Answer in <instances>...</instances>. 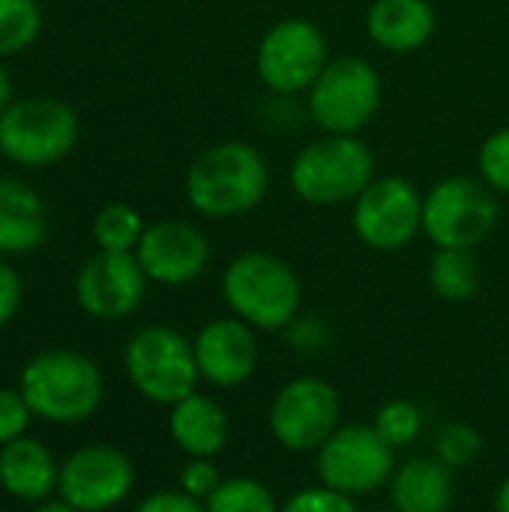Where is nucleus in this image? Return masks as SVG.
<instances>
[{
  "label": "nucleus",
  "instance_id": "25",
  "mask_svg": "<svg viewBox=\"0 0 509 512\" xmlns=\"http://www.w3.org/2000/svg\"><path fill=\"white\" fill-rule=\"evenodd\" d=\"M42 33L39 0H0V60L27 51Z\"/></svg>",
  "mask_w": 509,
  "mask_h": 512
},
{
  "label": "nucleus",
  "instance_id": "29",
  "mask_svg": "<svg viewBox=\"0 0 509 512\" xmlns=\"http://www.w3.org/2000/svg\"><path fill=\"white\" fill-rule=\"evenodd\" d=\"M279 512H360V507L354 498L318 483V486L297 489L291 498L282 501Z\"/></svg>",
  "mask_w": 509,
  "mask_h": 512
},
{
  "label": "nucleus",
  "instance_id": "28",
  "mask_svg": "<svg viewBox=\"0 0 509 512\" xmlns=\"http://www.w3.org/2000/svg\"><path fill=\"white\" fill-rule=\"evenodd\" d=\"M282 333L297 357H321L333 345V327L324 315H297Z\"/></svg>",
  "mask_w": 509,
  "mask_h": 512
},
{
  "label": "nucleus",
  "instance_id": "1",
  "mask_svg": "<svg viewBox=\"0 0 509 512\" xmlns=\"http://www.w3.org/2000/svg\"><path fill=\"white\" fill-rule=\"evenodd\" d=\"M18 390L36 420L51 426H78L102 408L105 375L93 357L75 348H48L24 363Z\"/></svg>",
  "mask_w": 509,
  "mask_h": 512
},
{
  "label": "nucleus",
  "instance_id": "16",
  "mask_svg": "<svg viewBox=\"0 0 509 512\" xmlns=\"http://www.w3.org/2000/svg\"><path fill=\"white\" fill-rule=\"evenodd\" d=\"M255 333H258L255 327H249L246 321L234 315L207 321L192 339L201 381L216 390L243 387L255 375L258 360H261Z\"/></svg>",
  "mask_w": 509,
  "mask_h": 512
},
{
  "label": "nucleus",
  "instance_id": "8",
  "mask_svg": "<svg viewBox=\"0 0 509 512\" xmlns=\"http://www.w3.org/2000/svg\"><path fill=\"white\" fill-rule=\"evenodd\" d=\"M318 483L360 501L387 489L396 471V450L375 432V426L342 423L315 453Z\"/></svg>",
  "mask_w": 509,
  "mask_h": 512
},
{
  "label": "nucleus",
  "instance_id": "32",
  "mask_svg": "<svg viewBox=\"0 0 509 512\" xmlns=\"http://www.w3.org/2000/svg\"><path fill=\"white\" fill-rule=\"evenodd\" d=\"M222 480H225V477H222L216 459H189V462L183 465V471H180V486H177V489L186 492V495L195 498V501H207V498L219 489Z\"/></svg>",
  "mask_w": 509,
  "mask_h": 512
},
{
  "label": "nucleus",
  "instance_id": "23",
  "mask_svg": "<svg viewBox=\"0 0 509 512\" xmlns=\"http://www.w3.org/2000/svg\"><path fill=\"white\" fill-rule=\"evenodd\" d=\"M144 219L135 207L123 201H111L96 210L90 222V234L96 249L102 252H135L144 237Z\"/></svg>",
  "mask_w": 509,
  "mask_h": 512
},
{
  "label": "nucleus",
  "instance_id": "3",
  "mask_svg": "<svg viewBox=\"0 0 509 512\" xmlns=\"http://www.w3.org/2000/svg\"><path fill=\"white\" fill-rule=\"evenodd\" d=\"M222 297L234 318L261 333H282L303 303L300 276L270 252H243L222 273Z\"/></svg>",
  "mask_w": 509,
  "mask_h": 512
},
{
  "label": "nucleus",
  "instance_id": "9",
  "mask_svg": "<svg viewBox=\"0 0 509 512\" xmlns=\"http://www.w3.org/2000/svg\"><path fill=\"white\" fill-rule=\"evenodd\" d=\"M342 426V396L318 375L285 381L267 408V429L288 453H315Z\"/></svg>",
  "mask_w": 509,
  "mask_h": 512
},
{
  "label": "nucleus",
  "instance_id": "7",
  "mask_svg": "<svg viewBox=\"0 0 509 512\" xmlns=\"http://www.w3.org/2000/svg\"><path fill=\"white\" fill-rule=\"evenodd\" d=\"M498 198L486 180L447 177L423 198V234L435 249H477L498 228Z\"/></svg>",
  "mask_w": 509,
  "mask_h": 512
},
{
  "label": "nucleus",
  "instance_id": "31",
  "mask_svg": "<svg viewBox=\"0 0 509 512\" xmlns=\"http://www.w3.org/2000/svg\"><path fill=\"white\" fill-rule=\"evenodd\" d=\"M30 420H33V411L27 399L21 396V390L0 387V447L24 438L30 429Z\"/></svg>",
  "mask_w": 509,
  "mask_h": 512
},
{
  "label": "nucleus",
  "instance_id": "12",
  "mask_svg": "<svg viewBox=\"0 0 509 512\" xmlns=\"http://www.w3.org/2000/svg\"><path fill=\"white\" fill-rule=\"evenodd\" d=\"M351 225L363 246L399 252L423 231V198L408 177L372 180L354 201Z\"/></svg>",
  "mask_w": 509,
  "mask_h": 512
},
{
  "label": "nucleus",
  "instance_id": "5",
  "mask_svg": "<svg viewBox=\"0 0 509 512\" xmlns=\"http://www.w3.org/2000/svg\"><path fill=\"white\" fill-rule=\"evenodd\" d=\"M78 114L54 96H18L0 114V156L18 168H48L78 144Z\"/></svg>",
  "mask_w": 509,
  "mask_h": 512
},
{
  "label": "nucleus",
  "instance_id": "27",
  "mask_svg": "<svg viewBox=\"0 0 509 512\" xmlns=\"http://www.w3.org/2000/svg\"><path fill=\"white\" fill-rule=\"evenodd\" d=\"M435 459L447 465L450 471H465L483 456V435L465 423V420H450L435 432Z\"/></svg>",
  "mask_w": 509,
  "mask_h": 512
},
{
  "label": "nucleus",
  "instance_id": "11",
  "mask_svg": "<svg viewBox=\"0 0 509 512\" xmlns=\"http://www.w3.org/2000/svg\"><path fill=\"white\" fill-rule=\"evenodd\" d=\"M132 459L111 444H84L60 462L57 495L78 512L117 510L135 492Z\"/></svg>",
  "mask_w": 509,
  "mask_h": 512
},
{
  "label": "nucleus",
  "instance_id": "13",
  "mask_svg": "<svg viewBox=\"0 0 509 512\" xmlns=\"http://www.w3.org/2000/svg\"><path fill=\"white\" fill-rule=\"evenodd\" d=\"M255 66L261 81L276 93L309 90L327 66V39L309 18H282L264 33Z\"/></svg>",
  "mask_w": 509,
  "mask_h": 512
},
{
  "label": "nucleus",
  "instance_id": "15",
  "mask_svg": "<svg viewBox=\"0 0 509 512\" xmlns=\"http://www.w3.org/2000/svg\"><path fill=\"white\" fill-rule=\"evenodd\" d=\"M135 258L150 282L180 288L195 282L207 270L210 243L195 225L180 219H162L144 228Z\"/></svg>",
  "mask_w": 509,
  "mask_h": 512
},
{
  "label": "nucleus",
  "instance_id": "30",
  "mask_svg": "<svg viewBox=\"0 0 509 512\" xmlns=\"http://www.w3.org/2000/svg\"><path fill=\"white\" fill-rule=\"evenodd\" d=\"M480 174L495 189L509 195V126L492 132L480 147Z\"/></svg>",
  "mask_w": 509,
  "mask_h": 512
},
{
  "label": "nucleus",
  "instance_id": "14",
  "mask_svg": "<svg viewBox=\"0 0 509 512\" xmlns=\"http://www.w3.org/2000/svg\"><path fill=\"white\" fill-rule=\"evenodd\" d=\"M147 273L135 252H96L75 273V303L96 321H123L147 297Z\"/></svg>",
  "mask_w": 509,
  "mask_h": 512
},
{
  "label": "nucleus",
  "instance_id": "2",
  "mask_svg": "<svg viewBox=\"0 0 509 512\" xmlns=\"http://www.w3.org/2000/svg\"><path fill=\"white\" fill-rule=\"evenodd\" d=\"M267 162L246 141H222L207 147L186 171L183 192L195 213L207 219L243 216L267 195Z\"/></svg>",
  "mask_w": 509,
  "mask_h": 512
},
{
  "label": "nucleus",
  "instance_id": "4",
  "mask_svg": "<svg viewBox=\"0 0 509 512\" xmlns=\"http://www.w3.org/2000/svg\"><path fill=\"white\" fill-rule=\"evenodd\" d=\"M123 372L144 402L162 408L192 396L201 384L192 339L171 324H147L135 330L123 348Z\"/></svg>",
  "mask_w": 509,
  "mask_h": 512
},
{
  "label": "nucleus",
  "instance_id": "38",
  "mask_svg": "<svg viewBox=\"0 0 509 512\" xmlns=\"http://www.w3.org/2000/svg\"><path fill=\"white\" fill-rule=\"evenodd\" d=\"M0 512H9V510H0Z\"/></svg>",
  "mask_w": 509,
  "mask_h": 512
},
{
  "label": "nucleus",
  "instance_id": "22",
  "mask_svg": "<svg viewBox=\"0 0 509 512\" xmlns=\"http://www.w3.org/2000/svg\"><path fill=\"white\" fill-rule=\"evenodd\" d=\"M483 270L474 249H438L429 261V288L447 303H465L477 297Z\"/></svg>",
  "mask_w": 509,
  "mask_h": 512
},
{
  "label": "nucleus",
  "instance_id": "21",
  "mask_svg": "<svg viewBox=\"0 0 509 512\" xmlns=\"http://www.w3.org/2000/svg\"><path fill=\"white\" fill-rule=\"evenodd\" d=\"M435 6L429 0H375L366 12L369 39L393 54H411L435 36Z\"/></svg>",
  "mask_w": 509,
  "mask_h": 512
},
{
  "label": "nucleus",
  "instance_id": "18",
  "mask_svg": "<svg viewBox=\"0 0 509 512\" xmlns=\"http://www.w3.org/2000/svg\"><path fill=\"white\" fill-rule=\"evenodd\" d=\"M387 498L393 512H453L456 507V471L435 456H414L396 465Z\"/></svg>",
  "mask_w": 509,
  "mask_h": 512
},
{
  "label": "nucleus",
  "instance_id": "6",
  "mask_svg": "<svg viewBox=\"0 0 509 512\" xmlns=\"http://www.w3.org/2000/svg\"><path fill=\"white\" fill-rule=\"evenodd\" d=\"M375 180V156L354 135H327L306 144L291 162V189L306 204L336 207L357 201Z\"/></svg>",
  "mask_w": 509,
  "mask_h": 512
},
{
  "label": "nucleus",
  "instance_id": "33",
  "mask_svg": "<svg viewBox=\"0 0 509 512\" xmlns=\"http://www.w3.org/2000/svg\"><path fill=\"white\" fill-rule=\"evenodd\" d=\"M21 297H24V285L18 270L0 255V330L18 315L21 309Z\"/></svg>",
  "mask_w": 509,
  "mask_h": 512
},
{
  "label": "nucleus",
  "instance_id": "35",
  "mask_svg": "<svg viewBox=\"0 0 509 512\" xmlns=\"http://www.w3.org/2000/svg\"><path fill=\"white\" fill-rule=\"evenodd\" d=\"M15 99V90H12V75L6 69V63L0 60V114L6 111V105Z\"/></svg>",
  "mask_w": 509,
  "mask_h": 512
},
{
  "label": "nucleus",
  "instance_id": "39",
  "mask_svg": "<svg viewBox=\"0 0 509 512\" xmlns=\"http://www.w3.org/2000/svg\"><path fill=\"white\" fill-rule=\"evenodd\" d=\"M0 159H3V156H0Z\"/></svg>",
  "mask_w": 509,
  "mask_h": 512
},
{
  "label": "nucleus",
  "instance_id": "26",
  "mask_svg": "<svg viewBox=\"0 0 509 512\" xmlns=\"http://www.w3.org/2000/svg\"><path fill=\"white\" fill-rule=\"evenodd\" d=\"M372 426L393 450H405L414 441H420V435L426 429V417H423L420 405L411 399H387L375 411Z\"/></svg>",
  "mask_w": 509,
  "mask_h": 512
},
{
  "label": "nucleus",
  "instance_id": "36",
  "mask_svg": "<svg viewBox=\"0 0 509 512\" xmlns=\"http://www.w3.org/2000/svg\"><path fill=\"white\" fill-rule=\"evenodd\" d=\"M492 507H495V512H509V474L501 480V483H498Z\"/></svg>",
  "mask_w": 509,
  "mask_h": 512
},
{
  "label": "nucleus",
  "instance_id": "20",
  "mask_svg": "<svg viewBox=\"0 0 509 512\" xmlns=\"http://www.w3.org/2000/svg\"><path fill=\"white\" fill-rule=\"evenodd\" d=\"M60 462L36 438H18L0 447V489L21 504H42L57 492Z\"/></svg>",
  "mask_w": 509,
  "mask_h": 512
},
{
  "label": "nucleus",
  "instance_id": "37",
  "mask_svg": "<svg viewBox=\"0 0 509 512\" xmlns=\"http://www.w3.org/2000/svg\"><path fill=\"white\" fill-rule=\"evenodd\" d=\"M33 512H78L72 504H66L63 498H57V501H42V504H36V510Z\"/></svg>",
  "mask_w": 509,
  "mask_h": 512
},
{
  "label": "nucleus",
  "instance_id": "17",
  "mask_svg": "<svg viewBox=\"0 0 509 512\" xmlns=\"http://www.w3.org/2000/svg\"><path fill=\"white\" fill-rule=\"evenodd\" d=\"M168 435L189 459H216L231 438L228 411L207 393H192L168 408Z\"/></svg>",
  "mask_w": 509,
  "mask_h": 512
},
{
  "label": "nucleus",
  "instance_id": "10",
  "mask_svg": "<svg viewBox=\"0 0 509 512\" xmlns=\"http://www.w3.org/2000/svg\"><path fill=\"white\" fill-rule=\"evenodd\" d=\"M381 105V75L363 57L330 60L309 87L312 120L330 135L360 132Z\"/></svg>",
  "mask_w": 509,
  "mask_h": 512
},
{
  "label": "nucleus",
  "instance_id": "24",
  "mask_svg": "<svg viewBox=\"0 0 509 512\" xmlns=\"http://www.w3.org/2000/svg\"><path fill=\"white\" fill-rule=\"evenodd\" d=\"M273 489L258 477H225L204 501L207 512H279Z\"/></svg>",
  "mask_w": 509,
  "mask_h": 512
},
{
  "label": "nucleus",
  "instance_id": "19",
  "mask_svg": "<svg viewBox=\"0 0 509 512\" xmlns=\"http://www.w3.org/2000/svg\"><path fill=\"white\" fill-rule=\"evenodd\" d=\"M48 237V210L42 195L21 177H0V255L18 258L36 252Z\"/></svg>",
  "mask_w": 509,
  "mask_h": 512
},
{
  "label": "nucleus",
  "instance_id": "34",
  "mask_svg": "<svg viewBox=\"0 0 509 512\" xmlns=\"http://www.w3.org/2000/svg\"><path fill=\"white\" fill-rule=\"evenodd\" d=\"M135 512H207L204 510V501H195L189 498L186 492L180 489H159V492H150Z\"/></svg>",
  "mask_w": 509,
  "mask_h": 512
}]
</instances>
